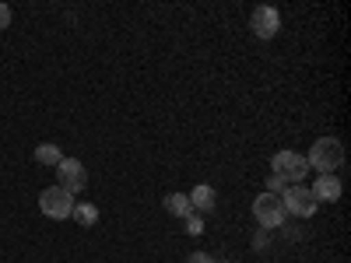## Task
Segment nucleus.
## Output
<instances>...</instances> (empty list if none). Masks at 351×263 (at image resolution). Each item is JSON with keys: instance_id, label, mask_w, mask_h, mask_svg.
<instances>
[{"instance_id": "obj_12", "label": "nucleus", "mask_w": 351, "mask_h": 263, "mask_svg": "<svg viewBox=\"0 0 351 263\" xmlns=\"http://www.w3.org/2000/svg\"><path fill=\"white\" fill-rule=\"evenodd\" d=\"M36 162L56 168V165L64 162V155H60V148H56V144H39V148H36Z\"/></svg>"}, {"instance_id": "obj_13", "label": "nucleus", "mask_w": 351, "mask_h": 263, "mask_svg": "<svg viewBox=\"0 0 351 263\" xmlns=\"http://www.w3.org/2000/svg\"><path fill=\"white\" fill-rule=\"evenodd\" d=\"M183 221H186V225H183V228H186V236H200V231H204V218H200V214L190 211Z\"/></svg>"}, {"instance_id": "obj_3", "label": "nucleus", "mask_w": 351, "mask_h": 263, "mask_svg": "<svg viewBox=\"0 0 351 263\" xmlns=\"http://www.w3.org/2000/svg\"><path fill=\"white\" fill-rule=\"evenodd\" d=\"M271 168H274V175H281L288 186H295V183L306 179L309 162H306V155H299V151H278V155L271 158Z\"/></svg>"}, {"instance_id": "obj_2", "label": "nucleus", "mask_w": 351, "mask_h": 263, "mask_svg": "<svg viewBox=\"0 0 351 263\" xmlns=\"http://www.w3.org/2000/svg\"><path fill=\"white\" fill-rule=\"evenodd\" d=\"M281 208H285V214L313 218L319 203H316V197H313V190H309L306 183H295V186H288V190L281 193Z\"/></svg>"}, {"instance_id": "obj_8", "label": "nucleus", "mask_w": 351, "mask_h": 263, "mask_svg": "<svg viewBox=\"0 0 351 263\" xmlns=\"http://www.w3.org/2000/svg\"><path fill=\"white\" fill-rule=\"evenodd\" d=\"M309 190H313L316 203H334V200H341V179H337V175H319Z\"/></svg>"}, {"instance_id": "obj_14", "label": "nucleus", "mask_w": 351, "mask_h": 263, "mask_svg": "<svg viewBox=\"0 0 351 263\" xmlns=\"http://www.w3.org/2000/svg\"><path fill=\"white\" fill-rule=\"evenodd\" d=\"M285 190H288V183L281 179V175H274V172H271V175H267V193H274V197H281Z\"/></svg>"}, {"instance_id": "obj_9", "label": "nucleus", "mask_w": 351, "mask_h": 263, "mask_svg": "<svg viewBox=\"0 0 351 263\" xmlns=\"http://www.w3.org/2000/svg\"><path fill=\"white\" fill-rule=\"evenodd\" d=\"M186 197H190V208H193V211H215V208H218V193H215L208 183L193 186Z\"/></svg>"}, {"instance_id": "obj_6", "label": "nucleus", "mask_w": 351, "mask_h": 263, "mask_svg": "<svg viewBox=\"0 0 351 263\" xmlns=\"http://www.w3.org/2000/svg\"><path fill=\"white\" fill-rule=\"evenodd\" d=\"M56 186L67 190V193H81L88 186V172L77 158H64L60 165H56Z\"/></svg>"}, {"instance_id": "obj_11", "label": "nucleus", "mask_w": 351, "mask_h": 263, "mask_svg": "<svg viewBox=\"0 0 351 263\" xmlns=\"http://www.w3.org/2000/svg\"><path fill=\"white\" fill-rule=\"evenodd\" d=\"M71 218H74L77 225H84V228H92V225L99 221V208H95V203H74Z\"/></svg>"}, {"instance_id": "obj_15", "label": "nucleus", "mask_w": 351, "mask_h": 263, "mask_svg": "<svg viewBox=\"0 0 351 263\" xmlns=\"http://www.w3.org/2000/svg\"><path fill=\"white\" fill-rule=\"evenodd\" d=\"M8 25H11V8L4 4V0H0V32H4Z\"/></svg>"}, {"instance_id": "obj_10", "label": "nucleus", "mask_w": 351, "mask_h": 263, "mask_svg": "<svg viewBox=\"0 0 351 263\" xmlns=\"http://www.w3.org/2000/svg\"><path fill=\"white\" fill-rule=\"evenodd\" d=\"M165 211L176 214V218H186V214L193 211V208H190V197H186V193H169V197H165Z\"/></svg>"}, {"instance_id": "obj_1", "label": "nucleus", "mask_w": 351, "mask_h": 263, "mask_svg": "<svg viewBox=\"0 0 351 263\" xmlns=\"http://www.w3.org/2000/svg\"><path fill=\"white\" fill-rule=\"evenodd\" d=\"M306 162H309V168H316L319 175H334V168L344 165V144H341L337 137H319V140H313Z\"/></svg>"}, {"instance_id": "obj_5", "label": "nucleus", "mask_w": 351, "mask_h": 263, "mask_svg": "<svg viewBox=\"0 0 351 263\" xmlns=\"http://www.w3.org/2000/svg\"><path fill=\"white\" fill-rule=\"evenodd\" d=\"M253 218L260 221V228H267V231H274V228H281L285 225V208H281V197H274V193H260L256 200H253Z\"/></svg>"}, {"instance_id": "obj_7", "label": "nucleus", "mask_w": 351, "mask_h": 263, "mask_svg": "<svg viewBox=\"0 0 351 263\" xmlns=\"http://www.w3.org/2000/svg\"><path fill=\"white\" fill-rule=\"evenodd\" d=\"M250 28H253L256 39H274V36L281 32V14H278L271 4H260V8H253V14H250Z\"/></svg>"}, {"instance_id": "obj_4", "label": "nucleus", "mask_w": 351, "mask_h": 263, "mask_svg": "<svg viewBox=\"0 0 351 263\" xmlns=\"http://www.w3.org/2000/svg\"><path fill=\"white\" fill-rule=\"evenodd\" d=\"M39 211H43L46 218H53V221L71 218V211H74V193H67V190H60V186L43 190V193H39Z\"/></svg>"}, {"instance_id": "obj_16", "label": "nucleus", "mask_w": 351, "mask_h": 263, "mask_svg": "<svg viewBox=\"0 0 351 263\" xmlns=\"http://www.w3.org/2000/svg\"><path fill=\"white\" fill-rule=\"evenodd\" d=\"M183 263H215V260H211L208 253H190V256H186Z\"/></svg>"}]
</instances>
